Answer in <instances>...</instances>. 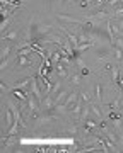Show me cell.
I'll use <instances>...</instances> for the list:
<instances>
[{
    "instance_id": "7",
    "label": "cell",
    "mask_w": 123,
    "mask_h": 153,
    "mask_svg": "<svg viewBox=\"0 0 123 153\" xmlns=\"http://www.w3.org/2000/svg\"><path fill=\"white\" fill-rule=\"evenodd\" d=\"M80 99H82V102H84V104H89V102H91V94L89 92L80 94Z\"/></svg>"
},
{
    "instance_id": "10",
    "label": "cell",
    "mask_w": 123,
    "mask_h": 153,
    "mask_svg": "<svg viewBox=\"0 0 123 153\" xmlns=\"http://www.w3.org/2000/svg\"><path fill=\"white\" fill-rule=\"evenodd\" d=\"M60 2H65V0H60Z\"/></svg>"
},
{
    "instance_id": "5",
    "label": "cell",
    "mask_w": 123,
    "mask_h": 153,
    "mask_svg": "<svg viewBox=\"0 0 123 153\" xmlns=\"http://www.w3.org/2000/svg\"><path fill=\"white\" fill-rule=\"evenodd\" d=\"M80 80H82V75H80V71L70 76V82H72V85H79V83H80Z\"/></svg>"
},
{
    "instance_id": "8",
    "label": "cell",
    "mask_w": 123,
    "mask_h": 153,
    "mask_svg": "<svg viewBox=\"0 0 123 153\" xmlns=\"http://www.w3.org/2000/svg\"><path fill=\"white\" fill-rule=\"evenodd\" d=\"M10 19H12L10 16H9V17H4V21H2V31H5V29H7V26H9Z\"/></svg>"
},
{
    "instance_id": "1",
    "label": "cell",
    "mask_w": 123,
    "mask_h": 153,
    "mask_svg": "<svg viewBox=\"0 0 123 153\" xmlns=\"http://www.w3.org/2000/svg\"><path fill=\"white\" fill-rule=\"evenodd\" d=\"M111 80L115 85H118V80H120V68L118 66H113V70H111Z\"/></svg>"
},
{
    "instance_id": "9",
    "label": "cell",
    "mask_w": 123,
    "mask_h": 153,
    "mask_svg": "<svg viewBox=\"0 0 123 153\" xmlns=\"http://www.w3.org/2000/svg\"><path fill=\"white\" fill-rule=\"evenodd\" d=\"M79 71H80V75H89V73H91V71H89V68H87V66H86V68H80V70H79Z\"/></svg>"
},
{
    "instance_id": "6",
    "label": "cell",
    "mask_w": 123,
    "mask_h": 153,
    "mask_svg": "<svg viewBox=\"0 0 123 153\" xmlns=\"http://www.w3.org/2000/svg\"><path fill=\"white\" fill-rule=\"evenodd\" d=\"M12 51V48L10 46H4V48H2V60H7V58H9V53H10Z\"/></svg>"
},
{
    "instance_id": "2",
    "label": "cell",
    "mask_w": 123,
    "mask_h": 153,
    "mask_svg": "<svg viewBox=\"0 0 123 153\" xmlns=\"http://www.w3.org/2000/svg\"><path fill=\"white\" fill-rule=\"evenodd\" d=\"M94 97H96V100H98V105L103 107V102H101V85L99 83L94 87Z\"/></svg>"
},
{
    "instance_id": "4",
    "label": "cell",
    "mask_w": 123,
    "mask_h": 153,
    "mask_svg": "<svg viewBox=\"0 0 123 153\" xmlns=\"http://www.w3.org/2000/svg\"><path fill=\"white\" fill-rule=\"evenodd\" d=\"M113 51H115V58H116L118 61L123 60V49L120 48V46H113Z\"/></svg>"
},
{
    "instance_id": "3",
    "label": "cell",
    "mask_w": 123,
    "mask_h": 153,
    "mask_svg": "<svg viewBox=\"0 0 123 153\" xmlns=\"http://www.w3.org/2000/svg\"><path fill=\"white\" fill-rule=\"evenodd\" d=\"M2 41H17V33L12 31V33H7L2 36Z\"/></svg>"
}]
</instances>
